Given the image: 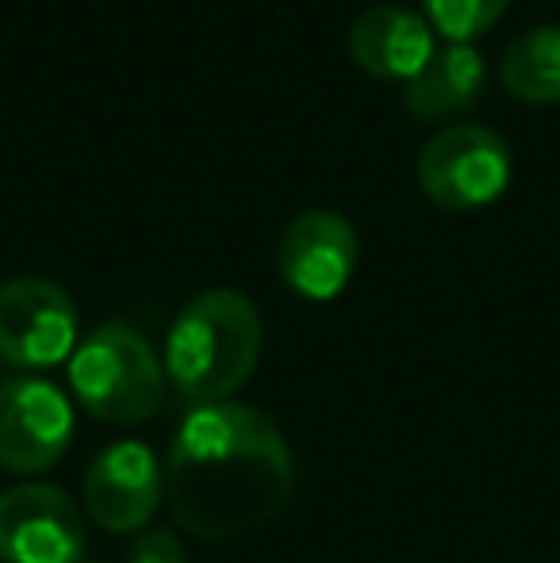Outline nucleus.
Here are the masks:
<instances>
[{
	"instance_id": "nucleus-1",
	"label": "nucleus",
	"mask_w": 560,
	"mask_h": 563,
	"mask_svg": "<svg viewBox=\"0 0 560 563\" xmlns=\"http://www.w3.org/2000/svg\"><path fill=\"white\" fill-rule=\"evenodd\" d=\"M296 460L281 426L246 402L196 407L165 460L173 521L204 541L254 533L288 506Z\"/></svg>"
},
{
	"instance_id": "nucleus-2",
	"label": "nucleus",
	"mask_w": 560,
	"mask_h": 563,
	"mask_svg": "<svg viewBox=\"0 0 560 563\" xmlns=\"http://www.w3.org/2000/svg\"><path fill=\"white\" fill-rule=\"evenodd\" d=\"M262 314L242 291H200L165 338V379L196 407L231 402L262 356Z\"/></svg>"
},
{
	"instance_id": "nucleus-3",
	"label": "nucleus",
	"mask_w": 560,
	"mask_h": 563,
	"mask_svg": "<svg viewBox=\"0 0 560 563\" xmlns=\"http://www.w3.org/2000/svg\"><path fill=\"white\" fill-rule=\"evenodd\" d=\"M69 391L77 407L108 426H139L165 399V364L128 322H105L69 356Z\"/></svg>"
},
{
	"instance_id": "nucleus-4",
	"label": "nucleus",
	"mask_w": 560,
	"mask_h": 563,
	"mask_svg": "<svg viewBox=\"0 0 560 563\" xmlns=\"http://www.w3.org/2000/svg\"><path fill=\"white\" fill-rule=\"evenodd\" d=\"M419 185L446 211L487 208L510 185L507 142L476 123L449 126L426 142L419 157Z\"/></svg>"
},
{
	"instance_id": "nucleus-5",
	"label": "nucleus",
	"mask_w": 560,
	"mask_h": 563,
	"mask_svg": "<svg viewBox=\"0 0 560 563\" xmlns=\"http://www.w3.org/2000/svg\"><path fill=\"white\" fill-rule=\"evenodd\" d=\"M77 349V307L54 280L15 276L0 284V361L43 372Z\"/></svg>"
},
{
	"instance_id": "nucleus-6",
	"label": "nucleus",
	"mask_w": 560,
	"mask_h": 563,
	"mask_svg": "<svg viewBox=\"0 0 560 563\" xmlns=\"http://www.w3.org/2000/svg\"><path fill=\"white\" fill-rule=\"evenodd\" d=\"M74 438V402L43 376H15L0 384V467L39 475L54 467Z\"/></svg>"
},
{
	"instance_id": "nucleus-7",
	"label": "nucleus",
	"mask_w": 560,
	"mask_h": 563,
	"mask_svg": "<svg viewBox=\"0 0 560 563\" xmlns=\"http://www.w3.org/2000/svg\"><path fill=\"white\" fill-rule=\"evenodd\" d=\"M85 514L62 487L20 483L0 495V563H77Z\"/></svg>"
},
{
	"instance_id": "nucleus-8",
	"label": "nucleus",
	"mask_w": 560,
	"mask_h": 563,
	"mask_svg": "<svg viewBox=\"0 0 560 563\" xmlns=\"http://www.w3.org/2000/svg\"><path fill=\"white\" fill-rule=\"evenodd\" d=\"M165 495V472L142 441H116L85 472V514L105 533H142Z\"/></svg>"
},
{
	"instance_id": "nucleus-9",
	"label": "nucleus",
	"mask_w": 560,
	"mask_h": 563,
	"mask_svg": "<svg viewBox=\"0 0 560 563\" xmlns=\"http://www.w3.org/2000/svg\"><path fill=\"white\" fill-rule=\"evenodd\" d=\"M277 268L296 296L327 303L358 268V230L334 211H304L284 230Z\"/></svg>"
},
{
	"instance_id": "nucleus-10",
	"label": "nucleus",
	"mask_w": 560,
	"mask_h": 563,
	"mask_svg": "<svg viewBox=\"0 0 560 563\" xmlns=\"http://www.w3.org/2000/svg\"><path fill=\"white\" fill-rule=\"evenodd\" d=\"M350 54L365 74L384 81H407L433 54L430 23L419 12L396 4L365 8L350 27Z\"/></svg>"
},
{
	"instance_id": "nucleus-11",
	"label": "nucleus",
	"mask_w": 560,
	"mask_h": 563,
	"mask_svg": "<svg viewBox=\"0 0 560 563\" xmlns=\"http://www.w3.org/2000/svg\"><path fill=\"white\" fill-rule=\"evenodd\" d=\"M484 81H487V66L476 46L449 43L422 62L419 74L407 77L404 104L407 112L419 119L461 115L484 97Z\"/></svg>"
},
{
	"instance_id": "nucleus-12",
	"label": "nucleus",
	"mask_w": 560,
	"mask_h": 563,
	"mask_svg": "<svg viewBox=\"0 0 560 563\" xmlns=\"http://www.w3.org/2000/svg\"><path fill=\"white\" fill-rule=\"evenodd\" d=\"M499 77L510 97L530 104H553L560 100V27L541 23L518 35L499 62Z\"/></svg>"
},
{
	"instance_id": "nucleus-13",
	"label": "nucleus",
	"mask_w": 560,
	"mask_h": 563,
	"mask_svg": "<svg viewBox=\"0 0 560 563\" xmlns=\"http://www.w3.org/2000/svg\"><path fill=\"white\" fill-rule=\"evenodd\" d=\"M426 20L449 38V43H472L476 35L492 31V23L507 12V0H422Z\"/></svg>"
},
{
	"instance_id": "nucleus-14",
	"label": "nucleus",
	"mask_w": 560,
	"mask_h": 563,
	"mask_svg": "<svg viewBox=\"0 0 560 563\" xmlns=\"http://www.w3.org/2000/svg\"><path fill=\"white\" fill-rule=\"evenodd\" d=\"M128 563H185V544L173 529H142L131 541Z\"/></svg>"
}]
</instances>
